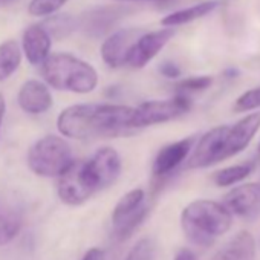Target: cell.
I'll return each instance as SVG.
<instances>
[{
    "label": "cell",
    "mask_w": 260,
    "mask_h": 260,
    "mask_svg": "<svg viewBox=\"0 0 260 260\" xmlns=\"http://www.w3.org/2000/svg\"><path fill=\"white\" fill-rule=\"evenodd\" d=\"M135 109L119 104H74L57 119L58 132L74 140L110 138L132 130Z\"/></svg>",
    "instance_id": "cell-1"
},
{
    "label": "cell",
    "mask_w": 260,
    "mask_h": 260,
    "mask_svg": "<svg viewBox=\"0 0 260 260\" xmlns=\"http://www.w3.org/2000/svg\"><path fill=\"white\" fill-rule=\"evenodd\" d=\"M231 223L233 214L225 205L216 201H193L181 213L184 234L199 246L213 245L220 236L230 231Z\"/></svg>",
    "instance_id": "cell-2"
},
{
    "label": "cell",
    "mask_w": 260,
    "mask_h": 260,
    "mask_svg": "<svg viewBox=\"0 0 260 260\" xmlns=\"http://www.w3.org/2000/svg\"><path fill=\"white\" fill-rule=\"evenodd\" d=\"M42 77L57 90L89 93L98 84V72L87 61L68 54H51L42 64Z\"/></svg>",
    "instance_id": "cell-3"
},
{
    "label": "cell",
    "mask_w": 260,
    "mask_h": 260,
    "mask_svg": "<svg viewBox=\"0 0 260 260\" xmlns=\"http://www.w3.org/2000/svg\"><path fill=\"white\" fill-rule=\"evenodd\" d=\"M72 162L69 144L55 135H48L36 141L28 152L29 170L43 178H60Z\"/></svg>",
    "instance_id": "cell-4"
},
{
    "label": "cell",
    "mask_w": 260,
    "mask_h": 260,
    "mask_svg": "<svg viewBox=\"0 0 260 260\" xmlns=\"http://www.w3.org/2000/svg\"><path fill=\"white\" fill-rule=\"evenodd\" d=\"M191 109V100L187 95H176L169 100H156L140 104L132 118V128L162 124L187 113Z\"/></svg>",
    "instance_id": "cell-5"
},
{
    "label": "cell",
    "mask_w": 260,
    "mask_h": 260,
    "mask_svg": "<svg viewBox=\"0 0 260 260\" xmlns=\"http://www.w3.org/2000/svg\"><path fill=\"white\" fill-rule=\"evenodd\" d=\"M86 178L95 193L110 187L121 173V158L112 147H103L84 161Z\"/></svg>",
    "instance_id": "cell-6"
},
{
    "label": "cell",
    "mask_w": 260,
    "mask_h": 260,
    "mask_svg": "<svg viewBox=\"0 0 260 260\" xmlns=\"http://www.w3.org/2000/svg\"><path fill=\"white\" fill-rule=\"evenodd\" d=\"M125 7H96L84 11L78 19V31L90 39L110 36L115 26L128 14Z\"/></svg>",
    "instance_id": "cell-7"
},
{
    "label": "cell",
    "mask_w": 260,
    "mask_h": 260,
    "mask_svg": "<svg viewBox=\"0 0 260 260\" xmlns=\"http://www.w3.org/2000/svg\"><path fill=\"white\" fill-rule=\"evenodd\" d=\"M57 193L60 201L71 207L81 205L95 194L84 173V161H74L58 178Z\"/></svg>",
    "instance_id": "cell-8"
},
{
    "label": "cell",
    "mask_w": 260,
    "mask_h": 260,
    "mask_svg": "<svg viewBox=\"0 0 260 260\" xmlns=\"http://www.w3.org/2000/svg\"><path fill=\"white\" fill-rule=\"evenodd\" d=\"M173 37H175L173 28H166V29L141 34L128 54L127 66L134 69H143L166 48V45Z\"/></svg>",
    "instance_id": "cell-9"
},
{
    "label": "cell",
    "mask_w": 260,
    "mask_h": 260,
    "mask_svg": "<svg viewBox=\"0 0 260 260\" xmlns=\"http://www.w3.org/2000/svg\"><path fill=\"white\" fill-rule=\"evenodd\" d=\"M140 36L141 34L132 28L112 32L109 37H106V40L103 42L101 49H100L103 61L112 69L127 66L128 54L132 51V48Z\"/></svg>",
    "instance_id": "cell-10"
},
{
    "label": "cell",
    "mask_w": 260,
    "mask_h": 260,
    "mask_svg": "<svg viewBox=\"0 0 260 260\" xmlns=\"http://www.w3.org/2000/svg\"><path fill=\"white\" fill-rule=\"evenodd\" d=\"M223 205L231 214L252 220L260 216V184H243L234 187L223 198Z\"/></svg>",
    "instance_id": "cell-11"
},
{
    "label": "cell",
    "mask_w": 260,
    "mask_h": 260,
    "mask_svg": "<svg viewBox=\"0 0 260 260\" xmlns=\"http://www.w3.org/2000/svg\"><path fill=\"white\" fill-rule=\"evenodd\" d=\"M52 39L42 23L29 25L22 36V49L26 60L34 66H42L51 55Z\"/></svg>",
    "instance_id": "cell-12"
},
{
    "label": "cell",
    "mask_w": 260,
    "mask_h": 260,
    "mask_svg": "<svg viewBox=\"0 0 260 260\" xmlns=\"http://www.w3.org/2000/svg\"><path fill=\"white\" fill-rule=\"evenodd\" d=\"M194 141L196 140L190 137V138H185V140H181V141H176L162 147L153 161V167H152L153 175L158 178H162L175 172L187 159L190 152L194 149L193 147Z\"/></svg>",
    "instance_id": "cell-13"
},
{
    "label": "cell",
    "mask_w": 260,
    "mask_h": 260,
    "mask_svg": "<svg viewBox=\"0 0 260 260\" xmlns=\"http://www.w3.org/2000/svg\"><path fill=\"white\" fill-rule=\"evenodd\" d=\"M19 106L23 112L29 115H40L51 109L52 95L46 84L37 80H28L19 90L17 95Z\"/></svg>",
    "instance_id": "cell-14"
},
{
    "label": "cell",
    "mask_w": 260,
    "mask_h": 260,
    "mask_svg": "<svg viewBox=\"0 0 260 260\" xmlns=\"http://www.w3.org/2000/svg\"><path fill=\"white\" fill-rule=\"evenodd\" d=\"M255 240L248 231H240L226 242L211 260H254Z\"/></svg>",
    "instance_id": "cell-15"
},
{
    "label": "cell",
    "mask_w": 260,
    "mask_h": 260,
    "mask_svg": "<svg viewBox=\"0 0 260 260\" xmlns=\"http://www.w3.org/2000/svg\"><path fill=\"white\" fill-rule=\"evenodd\" d=\"M219 5L220 4L217 2V0H207V2L196 4V5H191L188 8L173 11L161 20V25L164 28H176V26L188 25V23L199 20V19L205 17L207 14L213 13Z\"/></svg>",
    "instance_id": "cell-16"
},
{
    "label": "cell",
    "mask_w": 260,
    "mask_h": 260,
    "mask_svg": "<svg viewBox=\"0 0 260 260\" xmlns=\"http://www.w3.org/2000/svg\"><path fill=\"white\" fill-rule=\"evenodd\" d=\"M144 199H146V193L141 188H135L125 193L113 208V213H112L113 226H118L127 222L128 219H132L144 207Z\"/></svg>",
    "instance_id": "cell-17"
},
{
    "label": "cell",
    "mask_w": 260,
    "mask_h": 260,
    "mask_svg": "<svg viewBox=\"0 0 260 260\" xmlns=\"http://www.w3.org/2000/svg\"><path fill=\"white\" fill-rule=\"evenodd\" d=\"M22 228V216L17 208L0 201V246L10 243Z\"/></svg>",
    "instance_id": "cell-18"
},
{
    "label": "cell",
    "mask_w": 260,
    "mask_h": 260,
    "mask_svg": "<svg viewBox=\"0 0 260 260\" xmlns=\"http://www.w3.org/2000/svg\"><path fill=\"white\" fill-rule=\"evenodd\" d=\"M40 23L48 31L51 39L55 40H63L78 29V19L68 13H57L51 17H46Z\"/></svg>",
    "instance_id": "cell-19"
},
{
    "label": "cell",
    "mask_w": 260,
    "mask_h": 260,
    "mask_svg": "<svg viewBox=\"0 0 260 260\" xmlns=\"http://www.w3.org/2000/svg\"><path fill=\"white\" fill-rule=\"evenodd\" d=\"M22 63V49L16 40L0 43V81L8 80Z\"/></svg>",
    "instance_id": "cell-20"
},
{
    "label": "cell",
    "mask_w": 260,
    "mask_h": 260,
    "mask_svg": "<svg viewBox=\"0 0 260 260\" xmlns=\"http://www.w3.org/2000/svg\"><path fill=\"white\" fill-rule=\"evenodd\" d=\"M254 164L252 162H245V164H236L226 169H222L219 172L214 173L213 181L216 185L219 187H226V185H234L243 179H246V176L252 172Z\"/></svg>",
    "instance_id": "cell-21"
},
{
    "label": "cell",
    "mask_w": 260,
    "mask_h": 260,
    "mask_svg": "<svg viewBox=\"0 0 260 260\" xmlns=\"http://www.w3.org/2000/svg\"><path fill=\"white\" fill-rule=\"evenodd\" d=\"M69 0H31L28 4V13L32 17H51L57 14Z\"/></svg>",
    "instance_id": "cell-22"
},
{
    "label": "cell",
    "mask_w": 260,
    "mask_h": 260,
    "mask_svg": "<svg viewBox=\"0 0 260 260\" xmlns=\"http://www.w3.org/2000/svg\"><path fill=\"white\" fill-rule=\"evenodd\" d=\"M149 214V207H143L132 219H128L127 222L118 225V226H113V237L118 240V242H122L125 239H128L130 236L134 234V231L144 222L146 216Z\"/></svg>",
    "instance_id": "cell-23"
},
{
    "label": "cell",
    "mask_w": 260,
    "mask_h": 260,
    "mask_svg": "<svg viewBox=\"0 0 260 260\" xmlns=\"http://www.w3.org/2000/svg\"><path fill=\"white\" fill-rule=\"evenodd\" d=\"M213 78L208 75H199V77H188L185 80H181L176 84V90L179 95H187V93H194L205 90L211 86Z\"/></svg>",
    "instance_id": "cell-24"
},
{
    "label": "cell",
    "mask_w": 260,
    "mask_h": 260,
    "mask_svg": "<svg viewBox=\"0 0 260 260\" xmlns=\"http://www.w3.org/2000/svg\"><path fill=\"white\" fill-rule=\"evenodd\" d=\"M155 243L152 239L144 237L137 242V245L128 251L124 260H155Z\"/></svg>",
    "instance_id": "cell-25"
},
{
    "label": "cell",
    "mask_w": 260,
    "mask_h": 260,
    "mask_svg": "<svg viewBox=\"0 0 260 260\" xmlns=\"http://www.w3.org/2000/svg\"><path fill=\"white\" fill-rule=\"evenodd\" d=\"M258 107H260V87H254L243 92L234 103L236 112H249Z\"/></svg>",
    "instance_id": "cell-26"
},
{
    "label": "cell",
    "mask_w": 260,
    "mask_h": 260,
    "mask_svg": "<svg viewBox=\"0 0 260 260\" xmlns=\"http://www.w3.org/2000/svg\"><path fill=\"white\" fill-rule=\"evenodd\" d=\"M159 72L166 77V78H170V80H175L181 75V69L176 63L173 61H164L161 66H159Z\"/></svg>",
    "instance_id": "cell-27"
},
{
    "label": "cell",
    "mask_w": 260,
    "mask_h": 260,
    "mask_svg": "<svg viewBox=\"0 0 260 260\" xmlns=\"http://www.w3.org/2000/svg\"><path fill=\"white\" fill-rule=\"evenodd\" d=\"M81 260H106V252L101 248H90Z\"/></svg>",
    "instance_id": "cell-28"
},
{
    "label": "cell",
    "mask_w": 260,
    "mask_h": 260,
    "mask_svg": "<svg viewBox=\"0 0 260 260\" xmlns=\"http://www.w3.org/2000/svg\"><path fill=\"white\" fill-rule=\"evenodd\" d=\"M173 260H198V258H196V255H194V252L191 249L182 248V249L178 251V254L175 255Z\"/></svg>",
    "instance_id": "cell-29"
},
{
    "label": "cell",
    "mask_w": 260,
    "mask_h": 260,
    "mask_svg": "<svg viewBox=\"0 0 260 260\" xmlns=\"http://www.w3.org/2000/svg\"><path fill=\"white\" fill-rule=\"evenodd\" d=\"M5 109H7L5 98H4L2 93H0V128H2V121H4V116H5Z\"/></svg>",
    "instance_id": "cell-30"
},
{
    "label": "cell",
    "mask_w": 260,
    "mask_h": 260,
    "mask_svg": "<svg viewBox=\"0 0 260 260\" xmlns=\"http://www.w3.org/2000/svg\"><path fill=\"white\" fill-rule=\"evenodd\" d=\"M113 2H119V4H124V2H164V0H113Z\"/></svg>",
    "instance_id": "cell-31"
},
{
    "label": "cell",
    "mask_w": 260,
    "mask_h": 260,
    "mask_svg": "<svg viewBox=\"0 0 260 260\" xmlns=\"http://www.w3.org/2000/svg\"><path fill=\"white\" fill-rule=\"evenodd\" d=\"M13 2H16V0H0V4H2V5H10V4H13Z\"/></svg>",
    "instance_id": "cell-32"
},
{
    "label": "cell",
    "mask_w": 260,
    "mask_h": 260,
    "mask_svg": "<svg viewBox=\"0 0 260 260\" xmlns=\"http://www.w3.org/2000/svg\"><path fill=\"white\" fill-rule=\"evenodd\" d=\"M258 152H260V143H258Z\"/></svg>",
    "instance_id": "cell-33"
}]
</instances>
